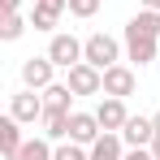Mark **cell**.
I'll use <instances>...</instances> for the list:
<instances>
[{"label":"cell","mask_w":160,"mask_h":160,"mask_svg":"<svg viewBox=\"0 0 160 160\" xmlns=\"http://www.w3.org/2000/svg\"><path fill=\"white\" fill-rule=\"evenodd\" d=\"M82 61L95 65V69H108V65L121 61V43H117L112 35H104V30H95L91 39H82Z\"/></svg>","instance_id":"1"},{"label":"cell","mask_w":160,"mask_h":160,"mask_svg":"<svg viewBox=\"0 0 160 160\" xmlns=\"http://www.w3.org/2000/svg\"><path fill=\"white\" fill-rule=\"evenodd\" d=\"M65 82H69L74 95H104V69H95L87 61H78L74 69H65Z\"/></svg>","instance_id":"2"},{"label":"cell","mask_w":160,"mask_h":160,"mask_svg":"<svg viewBox=\"0 0 160 160\" xmlns=\"http://www.w3.org/2000/svg\"><path fill=\"white\" fill-rule=\"evenodd\" d=\"M9 112H13L22 126H35V121H43V112H48V104H43V91L35 95L30 87H22V91L9 100Z\"/></svg>","instance_id":"3"},{"label":"cell","mask_w":160,"mask_h":160,"mask_svg":"<svg viewBox=\"0 0 160 160\" xmlns=\"http://www.w3.org/2000/svg\"><path fill=\"white\" fill-rule=\"evenodd\" d=\"M52 74H56V61L48 52L43 56H26V61H22V82H26L30 91H43V87H52Z\"/></svg>","instance_id":"4"},{"label":"cell","mask_w":160,"mask_h":160,"mask_svg":"<svg viewBox=\"0 0 160 160\" xmlns=\"http://www.w3.org/2000/svg\"><path fill=\"white\" fill-rule=\"evenodd\" d=\"M134 87H138V78H134V65L117 61V65H108V69H104V95L126 100V95H134Z\"/></svg>","instance_id":"5"},{"label":"cell","mask_w":160,"mask_h":160,"mask_svg":"<svg viewBox=\"0 0 160 160\" xmlns=\"http://www.w3.org/2000/svg\"><path fill=\"white\" fill-rule=\"evenodd\" d=\"M95 117H100V126L108 134H121L126 130V121H130V112H126V100H117V95H104L100 108H95Z\"/></svg>","instance_id":"6"},{"label":"cell","mask_w":160,"mask_h":160,"mask_svg":"<svg viewBox=\"0 0 160 160\" xmlns=\"http://www.w3.org/2000/svg\"><path fill=\"white\" fill-rule=\"evenodd\" d=\"M48 56L56 61V69H74L82 61V43L74 35H52V43H48Z\"/></svg>","instance_id":"7"},{"label":"cell","mask_w":160,"mask_h":160,"mask_svg":"<svg viewBox=\"0 0 160 160\" xmlns=\"http://www.w3.org/2000/svg\"><path fill=\"white\" fill-rule=\"evenodd\" d=\"M100 134H104V126H100V117H95V112H69V138H74V143L91 147Z\"/></svg>","instance_id":"8"},{"label":"cell","mask_w":160,"mask_h":160,"mask_svg":"<svg viewBox=\"0 0 160 160\" xmlns=\"http://www.w3.org/2000/svg\"><path fill=\"white\" fill-rule=\"evenodd\" d=\"M156 43H160V39L138 35V30L126 26V61H130V65H147V61H156Z\"/></svg>","instance_id":"9"},{"label":"cell","mask_w":160,"mask_h":160,"mask_svg":"<svg viewBox=\"0 0 160 160\" xmlns=\"http://www.w3.org/2000/svg\"><path fill=\"white\" fill-rule=\"evenodd\" d=\"M69 9V0H35V13H30V26L35 30H52L61 22V13Z\"/></svg>","instance_id":"10"},{"label":"cell","mask_w":160,"mask_h":160,"mask_svg":"<svg viewBox=\"0 0 160 160\" xmlns=\"http://www.w3.org/2000/svg\"><path fill=\"white\" fill-rule=\"evenodd\" d=\"M121 138H126V147H152V138H156V121H152V117H130L126 130H121Z\"/></svg>","instance_id":"11"},{"label":"cell","mask_w":160,"mask_h":160,"mask_svg":"<svg viewBox=\"0 0 160 160\" xmlns=\"http://www.w3.org/2000/svg\"><path fill=\"white\" fill-rule=\"evenodd\" d=\"M91 160H126V138L104 130L95 143H91Z\"/></svg>","instance_id":"12"},{"label":"cell","mask_w":160,"mask_h":160,"mask_svg":"<svg viewBox=\"0 0 160 160\" xmlns=\"http://www.w3.org/2000/svg\"><path fill=\"white\" fill-rule=\"evenodd\" d=\"M74 91H69V82H52V87H43V104L48 112H74Z\"/></svg>","instance_id":"13"},{"label":"cell","mask_w":160,"mask_h":160,"mask_svg":"<svg viewBox=\"0 0 160 160\" xmlns=\"http://www.w3.org/2000/svg\"><path fill=\"white\" fill-rule=\"evenodd\" d=\"M22 143H26V138H22V121L9 112V117L0 121V152H4V156H18V147H22Z\"/></svg>","instance_id":"14"},{"label":"cell","mask_w":160,"mask_h":160,"mask_svg":"<svg viewBox=\"0 0 160 160\" xmlns=\"http://www.w3.org/2000/svg\"><path fill=\"white\" fill-rule=\"evenodd\" d=\"M52 156H56L52 138H26L18 147V156H4V160H52Z\"/></svg>","instance_id":"15"},{"label":"cell","mask_w":160,"mask_h":160,"mask_svg":"<svg viewBox=\"0 0 160 160\" xmlns=\"http://www.w3.org/2000/svg\"><path fill=\"white\" fill-rule=\"evenodd\" d=\"M126 26L138 30V35H152V39H160V9H138V13H134Z\"/></svg>","instance_id":"16"},{"label":"cell","mask_w":160,"mask_h":160,"mask_svg":"<svg viewBox=\"0 0 160 160\" xmlns=\"http://www.w3.org/2000/svg\"><path fill=\"white\" fill-rule=\"evenodd\" d=\"M43 138H52V143L69 138V112H43Z\"/></svg>","instance_id":"17"},{"label":"cell","mask_w":160,"mask_h":160,"mask_svg":"<svg viewBox=\"0 0 160 160\" xmlns=\"http://www.w3.org/2000/svg\"><path fill=\"white\" fill-rule=\"evenodd\" d=\"M22 30H26V18H22V13H4V22H0V39H4V43L22 39Z\"/></svg>","instance_id":"18"},{"label":"cell","mask_w":160,"mask_h":160,"mask_svg":"<svg viewBox=\"0 0 160 160\" xmlns=\"http://www.w3.org/2000/svg\"><path fill=\"white\" fill-rule=\"evenodd\" d=\"M52 160H91V147H82V143H74V138H69V143H61V147H56Z\"/></svg>","instance_id":"19"},{"label":"cell","mask_w":160,"mask_h":160,"mask_svg":"<svg viewBox=\"0 0 160 160\" xmlns=\"http://www.w3.org/2000/svg\"><path fill=\"white\" fill-rule=\"evenodd\" d=\"M100 4H104V0H69V13H74V18H95Z\"/></svg>","instance_id":"20"},{"label":"cell","mask_w":160,"mask_h":160,"mask_svg":"<svg viewBox=\"0 0 160 160\" xmlns=\"http://www.w3.org/2000/svg\"><path fill=\"white\" fill-rule=\"evenodd\" d=\"M126 160H156V156H152V147H130Z\"/></svg>","instance_id":"21"},{"label":"cell","mask_w":160,"mask_h":160,"mask_svg":"<svg viewBox=\"0 0 160 160\" xmlns=\"http://www.w3.org/2000/svg\"><path fill=\"white\" fill-rule=\"evenodd\" d=\"M0 9L4 13H22V0H0Z\"/></svg>","instance_id":"22"},{"label":"cell","mask_w":160,"mask_h":160,"mask_svg":"<svg viewBox=\"0 0 160 160\" xmlns=\"http://www.w3.org/2000/svg\"><path fill=\"white\" fill-rule=\"evenodd\" d=\"M152 156L160 160V130H156V138H152Z\"/></svg>","instance_id":"23"},{"label":"cell","mask_w":160,"mask_h":160,"mask_svg":"<svg viewBox=\"0 0 160 160\" xmlns=\"http://www.w3.org/2000/svg\"><path fill=\"white\" fill-rule=\"evenodd\" d=\"M143 9H160V0H143Z\"/></svg>","instance_id":"24"},{"label":"cell","mask_w":160,"mask_h":160,"mask_svg":"<svg viewBox=\"0 0 160 160\" xmlns=\"http://www.w3.org/2000/svg\"><path fill=\"white\" fill-rule=\"evenodd\" d=\"M152 121H156V130H160V112H156V117H152Z\"/></svg>","instance_id":"25"}]
</instances>
